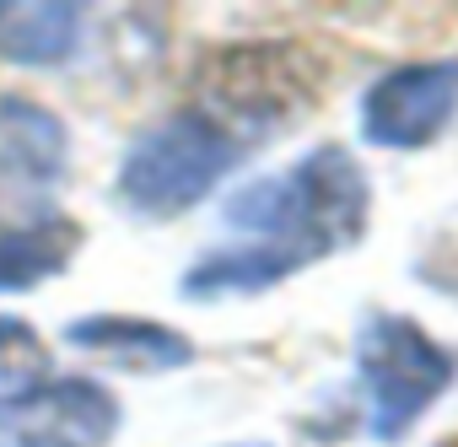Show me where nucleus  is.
<instances>
[{
	"label": "nucleus",
	"instance_id": "3",
	"mask_svg": "<svg viewBox=\"0 0 458 447\" xmlns=\"http://www.w3.org/2000/svg\"><path fill=\"white\" fill-rule=\"evenodd\" d=\"M351 350L367 388V436L383 447L404 442L420 415L458 383V350L420 329L410 313H367Z\"/></svg>",
	"mask_w": 458,
	"mask_h": 447
},
{
	"label": "nucleus",
	"instance_id": "5",
	"mask_svg": "<svg viewBox=\"0 0 458 447\" xmlns=\"http://www.w3.org/2000/svg\"><path fill=\"white\" fill-rule=\"evenodd\" d=\"M71 178L65 124L17 92H0V227H38Z\"/></svg>",
	"mask_w": 458,
	"mask_h": 447
},
{
	"label": "nucleus",
	"instance_id": "6",
	"mask_svg": "<svg viewBox=\"0 0 458 447\" xmlns=\"http://www.w3.org/2000/svg\"><path fill=\"white\" fill-rule=\"evenodd\" d=\"M361 140L377 151H426L458 119V60H410L361 92Z\"/></svg>",
	"mask_w": 458,
	"mask_h": 447
},
{
	"label": "nucleus",
	"instance_id": "7",
	"mask_svg": "<svg viewBox=\"0 0 458 447\" xmlns=\"http://www.w3.org/2000/svg\"><path fill=\"white\" fill-rule=\"evenodd\" d=\"M65 345L103 356L124 372H178L194 361V340L173 324L135 318V313H81L65 324Z\"/></svg>",
	"mask_w": 458,
	"mask_h": 447
},
{
	"label": "nucleus",
	"instance_id": "9",
	"mask_svg": "<svg viewBox=\"0 0 458 447\" xmlns=\"http://www.w3.org/2000/svg\"><path fill=\"white\" fill-rule=\"evenodd\" d=\"M87 12L65 0H0V60L6 65H65L81 49Z\"/></svg>",
	"mask_w": 458,
	"mask_h": 447
},
{
	"label": "nucleus",
	"instance_id": "10",
	"mask_svg": "<svg viewBox=\"0 0 458 447\" xmlns=\"http://www.w3.org/2000/svg\"><path fill=\"white\" fill-rule=\"evenodd\" d=\"M81 227L65 215H49L38 227H6L0 232V291H38L44 281L65 275L81 254Z\"/></svg>",
	"mask_w": 458,
	"mask_h": 447
},
{
	"label": "nucleus",
	"instance_id": "12",
	"mask_svg": "<svg viewBox=\"0 0 458 447\" xmlns=\"http://www.w3.org/2000/svg\"><path fill=\"white\" fill-rule=\"evenodd\" d=\"M233 447H265V442H233Z\"/></svg>",
	"mask_w": 458,
	"mask_h": 447
},
{
	"label": "nucleus",
	"instance_id": "4",
	"mask_svg": "<svg viewBox=\"0 0 458 447\" xmlns=\"http://www.w3.org/2000/svg\"><path fill=\"white\" fill-rule=\"evenodd\" d=\"M124 404L98 377H38L0 388V447H114Z\"/></svg>",
	"mask_w": 458,
	"mask_h": 447
},
{
	"label": "nucleus",
	"instance_id": "1",
	"mask_svg": "<svg viewBox=\"0 0 458 447\" xmlns=\"http://www.w3.org/2000/svg\"><path fill=\"white\" fill-rule=\"evenodd\" d=\"M372 215V183L345 146H313L286 173L243 183L221 205V221L249 243L286 249L302 270L356 249Z\"/></svg>",
	"mask_w": 458,
	"mask_h": 447
},
{
	"label": "nucleus",
	"instance_id": "8",
	"mask_svg": "<svg viewBox=\"0 0 458 447\" xmlns=\"http://www.w3.org/2000/svg\"><path fill=\"white\" fill-rule=\"evenodd\" d=\"M302 265L286 254V249H270V243H233V249H210L199 254L183 281H178V297L183 302H226V297H254V291H270L281 281H292Z\"/></svg>",
	"mask_w": 458,
	"mask_h": 447
},
{
	"label": "nucleus",
	"instance_id": "2",
	"mask_svg": "<svg viewBox=\"0 0 458 447\" xmlns=\"http://www.w3.org/2000/svg\"><path fill=\"white\" fill-rule=\"evenodd\" d=\"M238 162H243V146L205 108H178L130 140L114 178V199L135 221H173L194 210Z\"/></svg>",
	"mask_w": 458,
	"mask_h": 447
},
{
	"label": "nucleus",
	"instance_id": "11",
	"mask_svg": "<svg viewBox=\"0 0 458 447\" xmlns=\"http://www.w3.org/2000/svg\"><path fill=\"white\" fill-rule=\"evenodd\" d=\"M38 372H49V350L33 334V324L0 318V383L22 388V383H38Z\"/></svg>",
	"mask_w": 458,
	"mask_h": 447
}]
</instances>
